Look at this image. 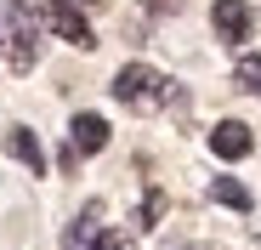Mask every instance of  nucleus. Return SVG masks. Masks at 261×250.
<instances>
[{
	"label": "nucleus",
	"mask_w": 261,
	"mask_h": 250,
	"mask_svg": "<svg viewBox=\"0 0 261 250\" xmlns=\"http://www.w3.org/2000/svg\"><path fill=\"white\" fill-rule=\"evenodd\" d=\"M114 97H119L125 108H137V114H153V108L170 103V80H165L153 63H125V68L114 74Z\"/></svg>",
	"instance_id": "obj_1"
},
{
	"label": "nucleus",
	"mask_w": 261,
	"mask_h": 250,
	"mask_svg": "<svg viewBox=\"0 0 261 250\" xmlns=\"http://www.w3.org/2000/svg\"><path fill=\"white\" fill-rule=\"evenodd\" d=\"M0 52L12 57V68H29L34 52H40V29H34V12L23 0H6V46Z\"/></svg>",
	"instance_id": "obj_2"
},
{
	"label": "nucleus",
	"mask_w": 261,
	"mask_h": 250,
	"mask_svg": "<svg viewBox=\"0 0 261 250\" xmlns=\"http://www.w3.org/2000/svg\"><path fill=\"white\" fill-rule=\"evenodd\" d=\"M46 23L68 40V46H80V52H91L97 46V34H91V23H85V12L74 6V0H51L46 6Z\"/></svg>",
	"instance_id": "obj_3"
},
{
	"label": "nucleus",
	"mask_w": 261,
	"mask_h": 250,
	"mask_svg": "<svg viewBox=\"0 0 261 250\" xmlns=\"http://www.w3.org/2000/svg\"><path fill=\"white\" fill-rule=\"evenodd\" d=\"M210 23H216V40L222 46H244L250 40V0H216V12H210Z\"/></svg>",
	"instance_id": "obj_4"
},
{
	"label": "nucleus",
	"mask_w": 261,
	"mask_h": 250,
	"mask_svg": "<svg viewBox=\"0 0 261 250\" xmlns=\"http://www.w3.org/2000/svg\"><path fill=\"white\" fill-rule=\"evenodd\" d=\"M102 148H108V119L102 114H74V125H68V159L102 154Z\"/></svg>",
	"instance_id": "obj_5"
},
{
	"label": "nucleus",
	"mask_w": 261,
	"mask_h": 250,
	"mask_svg": "<svg viewBox=\"0 0 261 250\" xmlns=\"http://www.w3.org/2000/svg\"><path fill=\"white\" fill-rule=\"evenodd\" d=\"M97 216H102V205H91L85 216H74V222L63 228V250H102V239H108V233H102V222H97Z\"/></svg>",
	"instance_id": "obj_6"
},
{
	"label": "nucleus",
	"mask_w": 261,
	"mask_h": 250,
	"mask_svg": "<svg viewBox=\"0 0 261 250\" xmlns=\"http://www.w3.org/2000/svg\"><path fill=\"white\" fill-rule=\"evenodd\" d=\"M250 142H255L250 125H239V119H222V125L210 131V154H216V159H244Z\"/></svg>",
	"instance_id": "obj_7"
},
{
	"label": "nucleus",
	"mask_w": 261,
	"mask_h": 250,
	"mask_svg": "<svg viewBox=\"0 0 261 250\" xmlns=\"http://www.w3.org/2000/svg\"><path fill=\"white\" fill-rule=\"evenodd\" d=\"M6 154H12L17 165H29L34 177L46 171V148H40V137L29 131V125H12V131H6Z\"/></svg>",
	"instance_id": "obj_8"
},
{
	"label": "nucleus",
	"mask_w": 261,
	"mask_h": 250,
	"mask_svg": "<svg viewBox=\"0 0 261 250\" xmlns=\"http://www.w3.org/2000/svg\"><path fill=\"white\" fill-rule=\"evenodd\" d=\"M210 199H216V205H227V211H250V205H255L250 188H244L239 177H216V182H210Z\"/></svg>",
	"instance_id": "obj_9"
},
{
	"label": "nucleus",
	"mask_w": 261,
	"mask_h": 250,
	"mask_svg": "<svg viewBox=\"0 0 261 250\" xmlns=\"http://www.w3.org/2000/svg\"><path fill=\"white\" fill-rule=\"evenodd\" d=\"M233 80H239V91L261 97V52H244V57H239V68H233Z\"/></svg>",
	"instance_id": "obj_10"
},
{
	"label": "nucleus",
	"mask_w": 261,
	"mask_h": 250,
	"mask_svg": "<svg viewBox=\"0 0 261 250\" xmlns=\"http://www.w3.org/2000/svg\"><path fill=\"white\" fill-rule=\"evenodd\" d=\"M182 0H148V12H176Z\"/></svg>",
	"instance_id": "obj_11"
},
{
	"label": "nucleus",
	"mask_w": 261,
	"mask_h": 250,
	"mask_svg": "<svg viewBox=\"0 0 261 250\" xmlns=\"http://www.w3.org/2000/svg\"><path fill=\"white\" fill-rule=\"evenodd\" d=\"M102 250H137L130 239H102Z\"/></svg>",
	"instance_id": "obj_12"
},
{
	"label": "nucleus",
	"mask_w": 261,
	"mask_h": 250,
	"mask_svg": "<svg viewBox=\"0 0 261 250\" xmlns=\"http://www.w3.org/2000/svg\"><path fill=\"white\" fill-rule=\"evenodd\" d=\"M0 46H6V12H0Z\"/></svg>",
	"instance_id": "obj_13"
},
{
	"label": "nucleus",
	"mask_w": 261,
	"mask_h": 250,
	"mask_svg": "<svg viewBox=\"0 0 261 250\" xmlns=\"http://www.w3.org/2000/svg\"><path fill=\"white\" fill-rule=\"evenodd\" d=\"M85 6H108V0H85Z\"/></svg>",
	"instance_id": "obj_14"
}]
</instances>
